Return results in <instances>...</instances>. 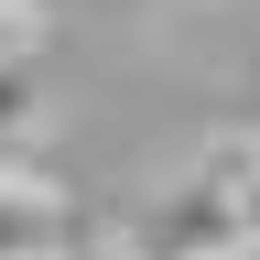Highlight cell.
Segmentation results:
<instances>
[{
    "instance_id": "obj_1",
    "label": "cell",
    "mask_w": 260,
    "mask_h": 260,
    "mask_svg": "<svg viewBox=\"0 0 260 260\" xmlns=\"http://www.w3.org/2000/svg\"><path fill=\"white\" fill-rule=\"evenodd\" d=\"M0 260H65V195L32 174H0Z\"/></svg>"
},
{
    "instance_id": "obj_3",
    "label": "cell",
    "mask_w": 260,
    "mask_h": 260,
    "mask_svg": "<svg viewBox=\"0 0 260 260\" xmlns=\"http://www.w3.org/2000/svg\"><path fill=\"white\" fill-rule=\"evenodd\" d=\"M239 228L260 239V152H249V174H239Z\"/></svg>"
},
{
    "instance_id": "obj_5",
    "label": "cell",
    "mask_w": 260,
    "mask_h": 260,
    "mask_svg": "<svg viewBox=\"0 0 260 260\" xmlns=\"http://www.w3.org/2000/svg\"><path fill=\"white\" fill-rule=\"evenodd\" d=\"M206 260H260V239H228V249H206Z\"/></svg>"
},
{
    "instance_id": "obj_4",
    "label": "cell",
    "mask_w": 260,
    "mask_h": 260,
    "mask_svg": "<svg viewBox=\"0 0 260 260\" xmlns=\"http://www.w3.org/2000/svg\"><path fill=\"white\" fill-rule=\"evenodd\" d=\"M11 44H22V11H11V0H0V54H11Z\"/></svg>"
},
{
    "instance_id": "obj_2",
    "label": "cell",
    "mask_w": 260,
    "mask_h": 260,
    "mask_svg": "<svg viewBox=\"0 0 260 260\" xmlns=\"http://www.w3.org/2000/svg\"><path fill=\"white\" fill-rule=\"evenodd\" d=\"M32 119V65H22V44L0 54V141H11V130Z\"/></svg>"
}]
</instances>
